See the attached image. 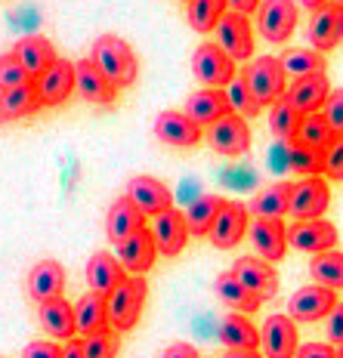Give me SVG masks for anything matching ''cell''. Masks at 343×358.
<instances>
[{
    "mask_svg": "<svg viewBox=\"0 0 343 358\" xmlns=\"http://www.w3.org/2000/svg\"><path fill=\"white\" fill-rule=\"evenodd\" d=\"M161 358H198V349L192 343H174L161 352Z\"/></svg>",
    "mask_w": 343,
    "mask_h": 358,
    "instance_id": "cell-49",
    "label": "cell"
},
{
    "mask_svg": "<svg viewBox=\"0 0 343 358\" xmlns=\"http://www.w3.org/2000/svg\"><path fill=\"white\" fill-rule=\"evenodd\" d=\"M74 90L84 96L90 106H115L118 90L108 84V78L93 65V59H78L74 62Z\"/></svg>",
    "mask_w": 343,
    "mask_h": 358,
    "instance_id": "cell-21",
    "label": "cell"
},
{
    "mask_svg": "<svg viewBox=\"0 0 343 358\" xmlns=\"http://www.w3.org/2000/svg\"><path fill=\"white\" fill-rule=\"evenodd\" d=\"M214 31H217V47L226 56H232L235 62L238 59L248 62L253 56V25L248 16H241V13H226Z\"/></svg>",
    "mask_w": 343,
    "mask_h": 358,
    "instance_id": "cell-12",
    "label": "cell"
},
{
    "mask_svg": "<svg viewBox=\"0 0 343 358\" xmlns=\"http://www.w3.org/2000/svg\"><path fill=\"white\" fill-rule=\"evenodd\" d=\"M192 74L211 90H226L235 74V59L226 56L217 43H198V50L192 53Z\"/></svg>",
    "mask_w": 343,
    "mask_h": 358,
    "instance_id": "cell-6",
    "label": "cell"
},
{
    "mask_svg": "<svg viewBox=\"0 0 343 358\" xmlns=\"http://www.w3.org/2000/svg\"><path fill=\"white\" fill-rule=\"evenodd\" d=\"M148 296V281L143 275H127L111 294L106 296V312H108V327L115 334L133 331L143 315V306Z\"/></svg>",
    "mask_w": 343,
    "mask_h": 358,
    "instance_id": "cell-2",
    "label": "cell"
},
{
    "mask_svg": "<svg viewBox=\"0 0 343 358\" xmlns=\"http://www.w3.org/2000/svg\"><path fill=\"white\" fill-rule=\"evenodd\" d=\"M37 318H41V327L50 334V340H62L69 343L78 337V327H74V306L59 296V300H50V303H41L37 309Z\"/></svg>",
    "mask_w": 343,
    "mask_h": 358,
    "instance_id": "cell-26",
    "label": "cell"
},
{
    "mask_svg": "<svg viewBox=\"0 0 343 358\" xmlns=\"http://www.w3.org/2000/svg\"><path fill=\"white\" fill-rule=\"evenodd\" d=\"M331 3H337V6H343V0H331Z\"/></svg>",
    "mask_w": 343,
    "mask_h": 358,
    "instance_id": "cell-55",
    "label": "cell"
},
{
    "mask_svg": "<svg viewBox=\"0 0 343 358\" xmlns=\"http://www.w3.org/2000/svg\"><path fill=\"white\" fill-rule=\"evenodd\" d=\"M22 358H62V346L53 340H31Z\"/></svg>",
    "mask_w": 343,
    "mask_h": 358,
    "instance_id": "cell-46",
    "label": "cell"
},
{
    "mask_svg": "<svg viewBox=\"0 0 343 358\" xmlns=\"http://www.w3.org/2000/svg\"><path fill=\"white\" fill-rule=\"evenodd\" d=\"M312 285H322L328 290H343V250L316 253L309 263Z\"/></svg>",
    "mask_w": 343,
    "mask_h": 358,
    "instance_id": "cell-36",
    "label": "cell"
},
{
    "mask_svg": "<svg viewBox=\"0 0 343 358\" xmlns=\"http://www.w3.org/2000/svg\"><path fill=\"white\" fill-rule=\"evenodd\" d=\"M118 337L111 327L99 334H90V337H80V352L84 358H118Z\"/></svg>",
    "mask_w": 343,
    "mask_h": 358,
    "instance_id": "cell-42",
    "label": "cell"
},
{
    "mask_svg": "<svg viewBox=\"0 0 343 358\" xmlns=\"http://www.w3.org/2000/svg\"><path fill=\"white\" fill-rule=\"evenodd\" d=\"M229 272H232V278L244 290H251L260 303L275 300V296H279L281 278H279V272H275V266L266 263V259H260V257H238L235 266L229 268Z\"/></svg>",
    "mask_w": 343,
    "mask_h": 358,
    "instance_id": "cell-5",
    "label": "cell"
},
{
    "mask_svg": "<svg viewBox=\"0 0 343 358\" xmlns=\"http://www.w3.org/2000/svg\"><path fill=\"white\" fill-rule=\"evenodd\" d=\"M322 117L328 121L334 136H343V87L340 90H331V96H328L325 108H322Z\"/></svg>",
    "mask_w": 343,
    "mask_h": 358,
    "instance_id": "cell-44",
    "label": "cell"
},
{
    "mask_svg": "<svg viewBox=\"0 0 343 358\" xmlns=\"http://www.w3.org/2000/svg\"><path fill=\"white\" fill-rule=\"evenodd\" d=\"M124 278H127L124 266L118 263V257H111L106 250L93 253L90 263H87V285H90V290L99 296H108Z\"/></svg>",
    "mask_w": 343,
    "mask_h": 358,
    "instance_id": "cell-27",
    "label": "cell"
},
{
    "mask_svg": "<svg viewBox=\"0 0 343 358\" xmlns=\"http://www.w3.org/2000/svg\"><path fill=\"white\" fill-rule=\"evenodd\" d=\"M223 207V198L220 195H198L192 198V204L186 207V226H189V235L195 238H207V232H211L214 220H217Z\"/></svg>",
    "mask_w": 343,
    "mask_h": 358,
    "instance_id": "cell-33",
    "label": "cell"
},
{
    "mask_svg": "<svg viewBox=\"0 0 343 358\" xmlns=\"http://www.w3.org/2000/svg\"><path fill=\"white\" fill-rule=\"evenodd\" d=\"M288 167L297 170L300 176H322L325 152H318V148H307L300 143H288Z\"/></svg>",
    "mask_w": 343,
    "mask_h": 358,
    "instance_id": "cell-40",
    "label": "cell"
},
{
    "mask_svg": "<svg viewBox=\"0 0 343 358\" xmlns=\"http://www.w3.org/2000/svg\"><path fill=\"white\" fill-rule=\"evenodd\" d=\"M220 343L226 349H248V352H257L260 349V327L251 322V315L229 312V315L220 322Z\"/></svg>",
    "mask_w": 343,
    "mask_h": 358,
    "instance_id": "cell-28",
    "label": "cell"
},
{
    "mask_svg": "<svg viewBox=\"0 0 343 358\" xmlns=\"http://www.w3.org/2000/svg\"><path fill=\"white\" fill-rule=\"evenodd\" d=\"M25 84H31V78L25 74V69L16 62V56L13 53H4L0 56V93L16 90V87H25Z\"/></svg>",
    "mask_w": 343,
    "mask_h": 358,
    "instance_id": "cell-43",
    "label": "cell"
},
{
    "mask_svg": "<svg viewBox=\"0 0 343 358\" xmlns=\"http://www.w3.org/2000/svg\"><path fill=\"white\" fill-rule=\"evenodd\" d=\"M214 290H217V296L229 306V309H232V312H241V315H253V312L263 306V303L257 300V296L251 294V290H244L241 285H238V281L232 278V272H223L220 278L214 281Z\"/></svg>",
    "mask_w": 343,
    "mask_h": 358,
    "instance_id": "cell-35",
    "label": "cell"
},
{
    "mask_svg": "<svg viewBox=\"0 0 343 358\" xmlns=\"http://www.w3.org/2000/svg\"><path fill=\"white\" fill-rule=\"evenodd\" d=\"M226 6H232V13H241V16L251 19V13H257L260 0H226Z\"/></svg>",
    "mask_w": 343,
    "mask_h": 358,
    "instance_id": "cell-50",
    "label": "cell"
},
{
    "mask_svg": "<svg viewBox=\"0 0 343 358\" xmlns=\"http://www.w3.org/2000/svg\"><path fill=\"white\" fill-rule=\"evenodd\" d=\"M223 16H226V0H189V10H186L192 31L198 34L214 31Z\"/></svg>",
    "mask_w": 343,
    "mask_h": 358,
    "instance_id": "cell-37",
    "label": "cell"
},
{
    "mask_svg": "<svg viewBox=\"0 0 343 358\" xmlns=\"http://www.w3.org/2000/svg\"><path fill=\"white\" fill-rule=\"evenodd\" d=\"M186 3H189V0H186Z\"/></svg>",
    "mask_w": 343,
    "mask_h": 358,
    "instance_id": "cell-56",
    "label": "cell"
},
{
    "mask_svg": "<svg viewBox=\"0 0 343 358\" xmlns=\"http://www.w3.org/2000/svg\"><path fill=\"white\" fill-rule=\"evenodd\" d=\"M303 124V115L297 111L290 102L281 96L275 106H270V130L275 133L279 139H285V143H290V139L297 136V130H300Z\"/></svg>",
    "mask_w": 343,
    "mask_h": 358,
    "instance_id": "cell-38",
    "label": "cell"
},
{
    "mask_svg": "<svg viewBox=\"0 0 343 358\" xmlns=\"http://www.w3.org/2000/svg\"><path fill=\"white\" fill-rule=\"evenodd\" d=\"M337 290H328L322 285H307L297 287L294 296L288 300V318L297 324H309V322H322L331 315V309L337 306Z\"/></svg>",
    "mask_w": 343,
    "mask_h": 358,
    "instance_id": "cell-8",
    "label": "cell"
},
{
    "mask_svg": "<svg viewBox=\"0 0 343 358\" xmlns=\"http://www.w3.org/2000/svg\"><path fill=\"white\" fill-rule=\"evenodd\" d=\"M155 136L170 148H195L204 133L186 111H161L155 117Z\"/></svg>",
    "mask_w": 343,
    "mask_h": 358,
    "instance_id": "cell-18",
    "label": "cell"
},
{
    "mask_svg": "<svg viewBox=\"0 0 343 358\" xmlns=\"http://www.w3.org/2000/svg\"><path fill=\"white\" fill-rule=\"evenodd\" d=\"M127 201L143 216H158L174 207V192L155 176H133L127 182Z\"/></svg>",
    "mask_w": 343,
    "mask_h": 358,
    "instance_id": "cell-16",
    "label": "cell"
},
{
    "mask_svg": "<svg viewBox=\"0 0 343 358\" xmlns=\"http://www.w3.org/2000/svg\"><path fill=\"white\" fill-rule=\"evenodd\" d=\"M146 229V216L136 210L127 198H118L115 204L108 207V216H106V235L111 244H121L124 238H130L133 232Z\"/></svg>",
    "mask_w": 343,
    "mask_h": 358,
    "instance_id": "cell-29",
    "label": "cell"
},
{
    "mask_svg": "<svg viewBox=\"0 0 343 358\" xmlns=\"http://www.w3.org/2000/svg\"><path fill=\"white\" fill-rule=\"evenodd\" d=\"M43 106L37 99V90H34V80L25 87H16V90H6L0 93V121H19V117H31L37 115Z\"/></svg>",
    "mask_w": 343,
    "mask_h": 358,
    "instance_id": "cell-32",
    "label": "cell"
},
{
    "mask_svg": "<svg viewBox=\"0 0 343 358\" xmlns=\"http://www.w3.org/2000/svg\"><path fill=\"white\" fill-rule=\"evenodd\" d=\"M13 56H16V62L25 69V74L31 80H37L59 59L56 56V47L43 34H25L16 43V47H13Z\"/></svg>",
    "mask_w": 343,
    "mask_h": 358,
    "instance_id": "cell-23",
    "label": "cell"
},
{
    "mask_svg": "<svg viewBox=\"0 0 343 358\" xmlns=\"http://www.w3.org/2000/svg\"><path fill=\"white\" fill-rule=\"evenodd\" d=\"M290 185L294 182H272L248 204L253 220H281L290 207Z\"/></svg>",
    "mask_w": 343,
    "mask_h": 358,
    "instance_id": "cell-30",
    "label": "cell"
},
{
    "mask_svg": "<svg viewBox=\"0 0 343 358\" xmlns=\"http://www.w3.org/2000/svg\"><path fill=\"white\" fill-rule=\"evenodd\" d=\"M65 290V268L56 259H41L31 272H28V296L34 303L59 300Z\"/></svg>",
    "mask_w": 343,
    "mask_h": 358,
    "instance_id": "cell-24",
    "label": "cell"
},
{
    "mask_svg": "<svg viewBox=\"0 0 343 358\" xmlns=\"http://www.w3.org/2000/svg\"><path fill=\"white\" fill-rule=\"evenodd\" d=\"M248 226H251L248 204H241V201H223L207 238H211V244L217 250H232L241 244V238L248 235Z\"/></svg>",
    "mask_w": 343,
    "mask_h": 358,
    "instance_id": "cell-9",
    "label": "cell"
},
{
    "mask_svg": "<svg viewBox=\"0 0 343 358\" xmlns=\"http://www.w3.org/2000/svg\"><path fill=\"white\" fill-rule=\"evenodd\" d=\"M260 349L263 358H294L300 349L297 322H290L288 315H270L260 327Z\"/></svg>",
    "mask_w": 343,
    "mask_h": 358,
    "instance_id": "cell-15",
    "label": "cell"
},
{
    "mask_svg": "<svg viewBox=\"0 0 343 358\" xmlns=\"http://www.w3.org/2000/svg\"><path fill=\"white\" fill-rule=\"evenodd\" d=\"M279 62L288 80H300V78H309V74H325L328 69L325 56L316 53V50H285L279 56Z\"/></svg>",
    "mask_w": 343,
    "mask_h": 358,
    "instance_id": "cell-34",
    "label": "cell"
},
{
    "mask_svg": "<svg viewBox=\"0 0 343 358\" xmlns=\"http://www.w3.org/2000/svg\"><path fill=\"white\" fill-rule=\"evenodd\" d=\"M290 143H300L307 148L325 152V148L334 143V133H331V127H328V121L322 117V111H318V115H303L300 130H297V136L290 139Z\"/></svg>",
    "mask_w": 343,
    "mask_h": 358,
    "instance_id": "cell-39",
    "label": "cell"
},
{
    "mask_svg": "<svg viewBox=\"0 0 343 358\" xmlns=\"http://www.w3.org/2000/svg\"><path fill=\"white\" fill-rule=\"evenodd\" d=\"M328 96H331V80L325 74H309V78H300V80H288V90H285V99L300 115H318L325 108Z\"/></svg>",
    "mask_w": 343,
    "mask_h": 358,
    "instance_id": "cell-20",
    "label": "cell"
},
{
    "mask_svg": "<svg viewBox=\"0 0 343 358\" xmlns=\"http://www.w3.org/2000/svg\"><path fill=\"white\" fill-rule=\"evenodd\" d=\"M325 331H328V343H334V346H343V303H337L331 309V315L325 318Z\"/></svg>",
    "mask_w": 343,
    "mask_h": 358,
    "instance_id": "cell-47",
    "label": "cell"
},
{
    "mask_svg": "<svg viewBox=\"0 0 343 358\" xmlns=\"http://www.w3.org/2000/svg\"><path fill=\"white\" fill-rule=\"evenodd\" d=\"M325 3H331V0H300V6H307V10H318V6H325Z\"/></svg>",
    "mask_w": 343,
    "mask_h": 358,
    "instance_id": "cell-53",
    "label": "cell"
},
{
    "mask_svg": "<svg viewBox=\"0 0 343 358\" xmlns=\"http://www.w3.org/2000/svg\"><path fill=\"white\" fill-rule=\"evenodd\" d=\"M322 173L334 182H343V136H334V143L325 148V167Z\"/></svg>",
    "mask_w": 343,
    "mask_h": 358,
    "instance_id": "cell-45",
    "label": "cell"
},
{
    "mask_svg": "<svg viewBox=\"0 0 343 358\" xmlns=\"http://www.w3.org/2000/svg\"><path fill=\"white\" fill-rule=\"evenodd\" d=\"M337 226L328 220H303L288 226V248L303 250V253H325L337 248Z\"/></svg>",
    "mask_w": 343,
    "mask_h": 358,
    "instance_id": "cell-13",
    "label": "cell"
},
{
    "mask_svg": "<svg viewBox=\"0 0 343 358\" xmlns=\"http://www.w3.org/2000/svg\"><path fill=\"white\" fill-rule=\"evenodd\" d=\"M248 235H251V244L260 259H266V263H272V266L279 263V259H285L288 226L281 220H251Z\"/></svg>",
    "mask_w": 343,
    "mask_h": 358,
    "instance_id": "cell-19",
    "label": "cell"
},
{
    "mask_svg": "<svg viewBox=\"0 0 343 358\" xmlns=\"http://www.w3.org/2000/svg\"><path fill=\"white\" fill-rule=\"evenodd\" d=\"M37 99L43 108H56L62 102H69V96L74 93V62L69 59H56L41 78L34 80Z\"/></svg>",
    "mask_w": 343,
    "mask_h": 358,
    "instance_id": "cell-17",
    "label": "cell"
},
{
    "mask_svg": "<svg viewBox=\"0 0 343 358\" xmlns=\"http://www.w3.org/2000/svg\"><path fill=\"white\" fill-rule=\"evenodd\" d=\"M90 53H93L90 56L93 65L102 74H106L108 84L115 87V90H127V87L136 84L139 62H136V53H133V47L124 41V37H118V34L96 37V43H93Z\"/></svg>",
    "mask_w": 343,
    "mask_h": 358,
    "instance_id": "cell-1",
    "label": "cell"
},
{
    "mask_svg": "<svg viewBox=\"0 0 343 358\" xmlns=\"http://www.w3.org/2000/svg\"><path fill=\"white\" fill-rule=\"evenodd\" d=\"M226 99H229V106H232V111L238 117H244V121H251V117H257L260 111V102L253 99V93H251V87H248V80L238 74V78L232 80V84L226 87Z\"/></svg>",
    "mask_w": 343,
    "mask_h": 358,
    "instance_id": "cell-41",
    "label": "cell"
},
{
    "mask_svg": "<svg viewBox=\"0 0 343 358\" xmlns=\"http://www.w3.org/2000/svg\"><path fill=\"white\" fill-rule=\"evenodd\" d=\"M155 259H158V248H155V238L148 232V226L118 244V263L130 275H146L155 266Z\"/></svg>",
    "mask_w": 343,
    "mask_h": 358,
    "instance_id": "cell-22",
    "label": "cell"
},
{
    "mask_svg": "<svg viewBox=\"0 0 343 358\" xmlns=\"http://www.w3.org/2000/svg\"><path fill=\"white\" fill-rule=\"evenodd\" d=\"M331 204V189L322 176H307L300 182L290 185V207L288 213L294 216V222L303 220H325V210Z\"/></svg>",
    "mask_w": 343,
    "mask_h": 358,
    "instance_id": "cell-7",
    "label": "cell"
},
{
    "mask_svg": "<svg viewBox=\"0 0 343 358\" xmlns=\"http://www.w3.org/2000/svg\"><path fill=\"white\" fill-rule=\"evenodd\" d=\"M74 327H78L80 337H90L108 327V312H106V296L99 294H84L74 306Z\"/></svg>",
    "mask_w": 343,
    "mask_h": 358,
    "instance_id": "cell-31",
    "label": "cell"
},
{
    "mask_svg": "<svg viewBox=\"0 0 343 358\" xmlns=\"http://www.w3.org/2000/svg\"><path fill=\"white\" fill-rule=\"evenodd\" d=\"M229 111H232V106H229L226 99V90H198V93H192L189 99H186V115L192 117L198 127H211L217 124L220 117H226Z\"/></svg>",
    "mask_w": 343,
    "mask_h": 358,
    "instance_id": "cell-25",
    "label": "cell"
},
{
    "mask_svg": "<svg viewBox=\"0 0 343 358\" xmlns=\"http://www.w3.org/2000/svg\"><path fill=\"white\" fill-rule=\"evenodd\" d=\"M241 78L248 80V87H251L253 99L260 102V108L275 106V102L285 96V90H288V78H285V71H281L279 56H257V59H251V62L244 65Z\"/></svg>",
    "mask_w": 343,
    "mask_h": 358,
    "instance_id": "cell-3",
    "label": "cell"
},
{
    "mask_svg": "<svg viewBox=\"0 0 343 358\" xmlns=\"http://www.w3.org/2000/svg\"><path fill=\"white\" fill-rule=\"evenodd\" d=\"M294 358H337V349L331 343H300Z\"/></svg>",
    "mask_w": 343,
    "mask_h": 358,
    "instance_id": "cell-48",
    "label": "cell"
},
{
    "mask_svg": "<svg viewBox=\"0 0 343 358\" xmlns=\"http://www.w3.org/2000/svg\"><path fill=\"white\" fill-rule=\"evenodd\" d=\"M223 358H263L260 352H248V349H229Z\"/></svg>",
    "mask_w": 343,
    "mask_h": 358,
    "instance_id": "cell-52",
    "label": "cell"
},
{
    "mask_svg": "<svg viewBox=\"0 0 343 358\" xmlns=\"http://www.w3.org/2000/svg\"><path fill=\"white\" fill-rule=\"evenodd\" d=\"M337 358H343V346H340V349H337Z\"/></svg>",
    "mask_w": 343,
    "mask_h": 358,
    "instance_id": "cell-54",
    "label": "cell"
},
{
    "mask_svg": "<svg viewBox=\"0 0 343 358\" xmlns=\"http://www.w3.org/2000/svg\"><path fill=\"white\" fill-rule=\"evenodd\" d=\"M300 3L297 0H260L257 6V31L270 43H288L297 31Z\"/></svg>",
    "mask_w": 343,
    "mask_h": 358,
    "instance_id": "cell-4",
    "label": "cell"
},
{
    "mask_svg": "<svg viewBox=\"0 0 343 358\" xmlns=\"http://www.w3.org/2000/svg\"><path fill=\"white\" fill-rule=\"evenodd\" d=\"M62 358H84V352H80V340L74 337V340H69L62 346Z\"/></svg>",
    "mask_w": 343,
    "mask_h": 358,
    "instance_id": "cell-51",
    "label": "cell"
},
{
    "mask_svg": "<svg viewBox=\"0 0 343 358\" xmlns=\"http://www.w3.org/2000/svg\"><path fill=\"white\" fill-rule=\"evenodd\" d=\"M307 37L312 43L316 53H328V50L340 47L343 43V6L337 3H325L318 10H312L309 25H307Z\"/></svg>",
    "mask_w": 343,
    "mask_h": 358,
    "instance_id": "cell-14",
    "label": "cell"
},
{
    "mask_svg": "<svg viewBox=\"0 0 343 358\" xmlns=\"http://www.w3.org/2000/svg\"><path fill=\"white\" fill-rule=\"evenodd\" d=\"M251 127L244 117H238L235 111H229L226 117H220L217 124L207 127V143L217 155H226V158H238V155L251 152Z\"/></svg>",
    "mask_w": 343,
    "mask_h": 358,
    "instance_id": "cell-10",
    "label": "cell"
},
{
    "mask_svg": "<svg viewBox=\"0 0 343 358\" xmlns=\"http://www.w3.org/2000/svg\"><path fill=\"white\" fill-rule=\"evenodd\" d=\"M148 232L155 238V248H158V257H180L189 244V226H186V216L183 210L170 207L158 216H152V226Z\"/></svg>",
    "mask_w": 343,
    "mask_h": 358,
    "instance_id": "cell-11",
    "label": "cell"
}]
</instances>
